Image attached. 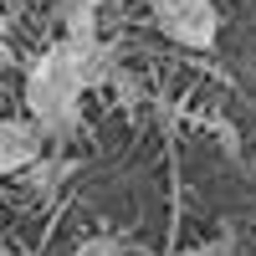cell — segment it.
<instances>
[{
	"label": "cell",
	"instance_id": "obj_7",
	"mask_svg": "<svg viewBox=\"0 0 256 256\" xmlns=\"http://www.w3.org/2000/svg\"><path fill=\"white\" fill-rule=\"evenodd\" d=\"M113 88H118V98H123V108H134V102H138V82H134V77H128L123 67L113 72Z\"/></svg>",
	"mask_w": 256,
	"mask_h": 256
},
{
	"label": "cell",
	"instance_id": "obj_1",
	"mask_svg": "<svg viewBox=\"0 0 256 256\" xmlns=\"http://www.w3.org/2000/svg\"><path fill=\"white\" fill-rule=\"evenodd\" d=\"M82 92H88V77H82V62H77L67 36L52 41V46L26 67V113L41 123V134H46L52 144L77 134Z\"/></svg>",
	"mask_w": 256,
	"mask_h": 256
},
{
	"label": "cell",
	"instance_id": "obj_5",
	"mask_svg": "<svg viewBox=\"0 0 256 256\" xmlns=\"http://www.w3.org/2000/svg\"><path fill=\"white\" fill-rule=\"evenodd\" d=\"M72 256H128V246H123L118 236H88Z\"/></svg>",
	"mask_w": 256,
	"mask_h": 256
},
{
	"label": "cell",
	"instance_id": "obj_10",
	"mask_svg": "<svg viewBox=\"0 0 256 256\" xmlns=\"http://www.w3.org/2000/svg\"><path fill=\"white\" fill-rule=\"evenodd\" d=\"M88 6H98V10H102V6H108V0H88Z\"/></svg>",
	"mask_w": 256,
	"mask_h": 256
},
{
	"label": "cell",
	"instance_id": "obj_4",
	"mask_svg": "<svg viewBox=\"0 0 256 256\" xmlns=\"http://www.w3.org/2000/svg\"><path fill=\"white\" fill-rule=\"evenodd\" d=\"M72 169H77V164H67V159H46V154H41V159L26 169V180H31V190H36V195H56V184L67 180Z\"/></svg>",
	"mask_w": 256,
	"mask_h": 256
},
{
	"label": "cell",
	"instance_id": "obj_3",
	"mask_svg": "<svg viewBox=\"0 0 256 256\" xmlns=\"http://www.w3.org/2000/svg\"><path fill=\"white\" fill-rule=\"evenodd\" d=\"M46 134L36 118H0V180L6 174H26V169L46 154Z\"/></svg>",
	"mask_w": 256,
	"mask_h": 256
},
{
	"label": "cell",
	"instance_id": "obj_6",
	"mask_svg": "<svg viewBox=\"0 0 256 256\" xmlns=\"http://www.w3.org/2000/svg\"><path fill=\"white\" fill-rule=\"evenodd\" d=\"M169 256H230V241H200V246H184V251H169Z\"/></svg>",
	"mask_w": 256,
	"mask_h": 256
},
{
	"label": "cell",
	"instance_id": "obj_8",
	"mask_svg": "<svg viewBox=\"0 0 256 256\" xmlns=\"http://www.w3.org/2000/svg\"><path fill=\"white\" fill-rule=\"evenodd\" d=\"M0 6H6V10L16 16V10H26V6H31V0H0Z\"/></svg>",
	"mask_w": 256,
	"mask_h": 256
},
{
	"label": "cell",
	"instance_id": "obj_9",
	"mask_svg": "<svg viewBox=\"0 0 256 256\" xmlns=\"http://www.w3.org/2000/svg\"><path fill=\"white\" fill-rule=\"evenodd\" d=\"M0 256H16V251H10V246H6V241H0Z\"/></svg>",
	"mask_w": 256,
	"mask_h": 256
},
{
	"label": "cell",
	"instance_id": "obj_2",
	"mask_svg": "<svg viewBox=\"0 0 256 256\" xmlns=\"http://www.w3.org/2000/svg\"><path fill=\"white\" fill-rule=\"evenodd\" d=\"M148 16L154 26L190 52H210L220 41V10L216 0H148Z\"/></svg>",
	"mask_w": 256,
	"mask_h": 256
}]
</instances>
